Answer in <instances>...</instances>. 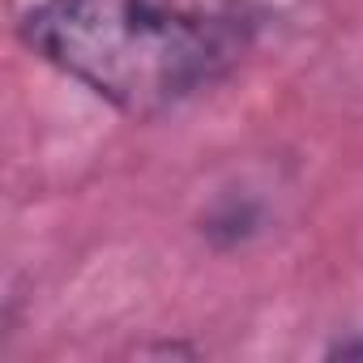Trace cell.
Listing matches in <instances>:
<instances>
[{
  "instance_id": "obj_1",
  "label": "cell",
  "mask_w": 363,
  "mask_h": 363,
  "mask_svg": "<svg viewBox=\"0 0 363 363\" xmlns=\"http://www.w3.org/2000/svg\"><path fill=\"white\" fill-rule=\"evenodd\" d=\"M26 39L60 73L150 120L206 90L235 60V30L175 0H48Z\"/></svg>"
}]
</instances>
